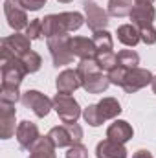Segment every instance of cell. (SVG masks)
I'll return each mask as SVG.
<instances>
[{
	"label": "cell",
	"instance_id": "31",
	"mask_svg": "<svg viewBox=\"0 0 156 158\" xmlns=\"http://www.w3.org/2000/svg\"><path fill=\"white\" fill-rule=\"evenodd\" d=\"M66 158H88V149H86L81 142H79V143H74L72 147H68Z\"/></svg>",
	"mask_w": 156,
	"mask_h": 158
},
{
	"label": "cell",
	"instance_id": "1",
	"mask_svg": "<svg viewBox=\"0 0 156 158\" xmlns=\"http://www.w3.org/2000/svg\"><path fill=\"white\" fill-rule=\"evenodd\" d=\"M84 17L77 11H64L57 15H48L42 19V35L46 39L55 35H68L70 31H77L83 26Z\"/></svg>",
	"mask_w": 156,
	"mask_h": 158
},
{
	"label": "cell",
	"instance_id": "12",
	"mask_svg": "<svg viewBox=\"0 0 156 158\" xmlns=\"http://www.w3.org/2000/svg\"><path fill=\"white\" fill-rule=\"evenodd\" d=\"M129 17H130L132 24H134L138 30L153 26L154 17H156L153 2H138V4H134V7H132V11H130Z\"/></svg>",
	"mask_w": 156,
	"mask_h": 158
},
{
	"label": "cell",
	"instance_id": "20",
	"mask_svg": "<svg viewBox=\"0 0 156 158\" xmlns=\"http://www.w3.org/2000/svg\"><path fill=\"white\" fill-rule=\"evenodd\" d=\"M55 149L57 147L51 143V140L48 136H40V140L30 151L28 158H55Z\"/></svg>",
	"mask_w": 156,
	"mask_h": 158
},
{
	"label": "cell",
	"instance_id": "28",
	"mask_svg": "<svg viewBox=\"0 0 156 158\" xmlns=\"http://www.w3.org/2000/svg\"><path fill=\"white\" fill-rule=\"evenodd\" d=\"M24 35H28L31 40L40 39V37H42V19H33V20L28 24Z\"/></svg>",
	"mask_w": 156,
	"mask_h": 158
},
{
	"label": "cell",
	"instance_id": "36",
	"mask_svg": "<svg viewBox=\"0 0 156 158\" xmlns=\"http://www.w3.org/2000/svg\"><path fill=\"white\" fill-rule=\"evenodd\" d=\"M138 2H153V0H134V4H138Z\"/></svg>",
	"mask_w": 156,
	"mask_h": 158
},
{
	"label": "cell",
	"instance_id": "6",
	"mask_svg": "<svg viewBox=\"0 0 156 158\" xmlns=\"http://www.w3.org/2000/svg\"><path fill=\"white\" fill-rule=\"evenodd\" d=\"M22 105L26 109H31V112L37 118H46L50 114V110L53 109V99H50L48 96H44L39 90H28L22 94Z\"/></svg>",
	"mask_w": 156,
	"mask_h": 158
},
{
	"label": "cell",
	"instance_id": "13",
	"mask_svg": "<svg viewBox=\"0 0 156 158\" xmlns=\"http://www.w3.org/2000/svg\"><path fill=\"white\" fill-rule=\"evenodd\" d=\"M17 142L24 151H31L33 145L40 140V132L39 127L33 121H20L17 125Z\"/></svg>",
	"mask_w": 156,
	"mask_h": 158
},
{
	"label": "cell",
	"instance_id": "4",
	"mask_svg": "<svg viewBox=\"0 0 156 158\" xmlns=\"http://www.w3.org/2000/svg\"><path fill=\"white\" fill-rule=\"evenodd\" d=\"M70 35H55L48 39V50L51 55V61L55 66H66L72 64L74 53L70 50Z\"/></svg>",
	"mask_w": 156,
	"mask_h": 158
},
{
	"label": "cell",
	"instance_id": "11",
	"mask_svg": "<svg viewBox=\"0 0 156 158\" xmlns=\"http://www.w3.org/2000/svg\"><path fill=\"white\" fill-rule=\"evenodd\" d=\"M4 13H6L7 24L15 31H20V30L28 28V24H30L28 15H26V9L18 4V0H6L4 2Z\"/></svg>",
	"mask_w": 156,
	"mask_h": 158
},
{
	"label": "cell",
	"instance_id": "33",
	"mask_svg": "<svg viewBox=\"0 0 156 158\" xmlns=\"http://www.w3.org/2000/svg\"><path fill=\"white\" fill-rule=\"evenodd\" d=\"M18 4L26 11H39L40 7L46 4V0H18Z\"/></svg>",
	"mask_w": 156,
	"mask_h": 158
},
{
	"label": "cell",
	"instance_id": "35",
	"mask_svg": "<svg viewBox=\"0 0 156 158\" xmlns=\"http://www.w3.org/2000/svg\"><path fill=\"white\" fill-rule=\"evenodd\" d=\"M151 86H153V92L156 94V76L153 77V83H151Z\"/></svg>",
	"mask_w": 156,
	"mask_h": 158
},
{
	"label": "cell",
	"instance_id": "29",
	"mask_svg": "<svg viewBox=\"0 0 156 158\" xmlns=\"http://www.w3.org/2000/svg\"><path fill=\"white\" fill-rule=\"evenodd\" d=\"M127 70H129V68L119 66V64H117L116 68H112V70L109 72V81H110V85L121 86V85H123V79H125V76H127Z\"/></svg>",
	"mask_w": 156,
	"mask_h": 158
},
{
	"label": "cell",
	"instance_id": "5",
	"mask_svg": "<svg viewBox=\"0 0 156 158\" xmlns=\"http://www.w3.org/2000/svg\"><path fill=\"white\" fill-rule=\"evenodd\" d=\"M53 109H55L57 116L61 118L63 123H76L79 116L83 114L79 103L70 94H59L57 92L55 98H53Z\"/></svg>",
	"mask_w": 156,
	"mask_h": 158
},
{
	"label": "cell",
	"instance_id": "7",
	"mask_svg": "<svg viewBox=\"0 0 156 158\" xmlns=\"http://www.w3.org/2000/svg\"><path fill=\"white\" fill-rule=\"evenodd\" d=\"M30 37L28 35H22V33H15V35H9V37H4L2 39V48H0V55L2 59H11V57H17L20 59L26 52H30Z\"/></svg>",
	"mask_w": 156,
	"mask_h": 158
},
{
	"label": "cell",
	"instance_id": "23",
	"mask_svg": "<svg viewBox=\"0 0 156 158\" xmlns=\"http://www.w3.org/2000/svg\"><path fill=\"white\" fill-rule=\"evenodd\" d=\"M132 7H134V6H132V0H109V9H107V13H109L110 17L121 19V17L130 15Z\"/></svg>",
	"mask_w": 156,
	"mask_h": 158
},
{
	"label": "cell",
	"instance_id": "24",
	"mask_svg": "<svg viewBox=\"0 0 156 158\" xmlns=\"http://www.w3.org/2000/svg\"><path fill=\"white\" fill-rule=\"evenodd\" d=\"M117 64L125 68H138L140 64V55L134 50H121L117 53Z\"/></svg>",
	"mask_w": 156,
	"mask_h": 158
},
{
	"label": "cell",
	"instance_id": "15",
	"mask_svg": "<svg viewBox=\"0 0 156 158\" xmlns=\"http://www.w3.org/2000/svg\"><path fill=\"white\" fill-rule=\"evenodd\" d=\"M70 50H72L74 57H79L81 61L83 59H96V55H97L94 40L88 39V37H72L70 39Z\"/></svg>",
	"mask_w": 156,
	"mask_h": 158
},
{
	"label": "cell",
	"instance_id": "22",
	"mask_svg": "<svg viewBox=\"0 0 156 158\" xmlns=\"http://www.w3.org/2000/svg\"><path fill=\"white\" fill-rule=\"evenodd\" d=\"M92 40H94V44H96V50H97V53H107V52H112V48H114L112 35H110L107 30L94 31Z\"/></svg>",
	"mask_w": 156,
	"mask_h": 158
},
{
	"label": "cell",
	"instance_id": "14",
	"mask_svg": "<svg viewBox=\"0 0 156 158\" xmlns=\"http://www.w3.org/2000/svg\"><path fill=\"white\" fill-rule=\"evenodd\" d=\"M15 105L11 103H0V138L2 140H9L13 134H17L15 129Z\"/></svg>",
	"mask_w": 156,
	"mask_h": 158
},
{
	"label": "cell",
	"instance_id": "19",
	"mask_svg": "<svg viewBox=\"0 0 156 158\" xmlns=\"http://www.w3.org/2000/svg\"><path fill=\"white\" fill-rule=\"evenodd\" d=\"M96 110H97L99 119L105 123L107 119H114L116 116H119L123 109H121L117 99H114V98H103L99 103H96Z\"/></svg>",
	"mask_w": 156,
	"mask_h": 158
},
{
	"label": "cell",
	"instance_id": "9",
	"mask_svg": "<svg viewBox=\"0 0 156 158\" xmlns=\"http://www.w3.org/2000/svg\"><path fill=\"white\" fill-rule=\"evenodd\" d=\"M153 74L149 72V70H145V68H129L127 70V76L123 79V85H121V88L127 92V94H134V92H138V90H142L143 86H147V85H151L153 83Z\"/></svg>",
	"mask_w": 156,
	"mask_h": 158
},
{
	"label": "cell",
	"instance_id": "30",
	"mask_svg": "<svg viewBox=\"0 0 156 158\" xmlns=\"http://www.w3.org/2000/svg\"><path fill=\"white\" fill-rule=\"evenodd\" d=\"M83 118H84V121L88 123V125H92V127H99L103 121L99 119V116H97V110H96V105H88L84 110H83Z\"/></svg>",
	"mask_w": 156,
	"mask_h": 158
},
{
	"label": "cell",
	"instance_id": "34",
	"mask_svg": "<svg viewBox=\"0 0 156 158\" xmlns=\"http://www.w3.org/2000/svg\"><path fill=\"white\" fill-rule=\"evenodd\" d=\"M132 158H153V155L147 151V149H140V151H136L134 153V156Z\"/></svg>",
	"mask_w": 156,
	"mask_h": 158
},
{
	"label": "cell",
	"instance_id": "32",
	"mask_svg": "<svg viewBox=\"0 0 156 158\" xmlns=\"http://www.w3.org/2000/svg\"><path fill=\"white\" fill-rule=\"evenodd\" d=\"M140 39L143 40L145 44H156V28L149 26V28H142L140 30Z\"/></svg>",
	"mask_w": 156,
	"mask_h": 158
},
{
	"label": "cell",
	"instance_id": "10",
	"mask_svg": "<svg viewBox=\"0 0 156 158\" xmlns=\"http://www.w3.org/2000/svg\"><path fill=\"white\" fill-rule=\"evenodd\" d=\"M83 9H84V20H86V24H88V28L92 31H99V30L107 28V24H109V13L103 7H99L92 0H84L83 2Z\"/></svg>",
	"mask_w": 156,
	"mask_h": 158
},
{
	"label": "cell",
	"instance_id": "8",
	"mask_svg": "<svg viewBox=\"0 0 156 158\" xmlns=\"http://www.w3.org/2000/svg\"><path fill=\"white\" fill-rule=\"evenodd\" d=\"M26 74H28V70H26V66L22 64L20 59H17V57L2 59V85L20 86Z\"/></svg>",
	"mask_w": 156,
	"mask_h": 158
},
{
	"label": "cell",
	"instance_id": "26",
	"mask_svg": "<svg viewBox=\"0 0 156 158\" xmlns=\"http://www.w3.org/2000/svg\"><path fill=\"white\" fill-rule=\"evenodd\" d=\"M20 61H22V64L26 66L28 74H35V72L40 68V64H42V59H40V55L37 53V52H33V50L26 52V53L20 57Z\"/></svg>",
	"mask_w": 156,
	"mask_h": 158
},
{
	"label": "cell",
	"instance_id": "3",
	"mask_svg": "<svg viewBox=\"0 0 156 158\" xmlns=\"http://www.w3.org/2000/svg\"><path fill=\"white\" fill-rule=\"evenodd\" d=\"M48 138L55 147H72L74 143H79L83 140V129L76 123H64L59 127H53L48 132Z\"/></svg>",
	"mask_w": 156,
	"mask_h": 158
},
{
	"label": "cell",
	"instance_id": "2",
	"mask_svg": "<svg viewBox=\"0 0 156 158\" xmlns=\"http://www.w3.org/2000/svg\"><path fill=\"white\" fill-rule=\"evenodd\" d=\"M77 76L81 79V86L88 94H101L109 88V76H103V70L97 66L96 59H83L77 64Z\"/></svg>",
	"mask_w": 156,
	"mask_h": 158
},
{
	"label": "cell",
	"instance_id": "27",
	"mask_svg": "<svg viewBox=\"0 0 156 158\" xmlns=\"http://www.w3.org/2000/svg\"><path fill=\"white\" fill-rule=\"evenodd\" d=\"M96 63H97V66H99L101 70L110 72L112 68H116V66H117V55L114 53V52L97 53V55H96Z\"/></svg>",
	"mask_w": 156,
	"mask_h": 158
},
{
	"label": "cell",
	"instance_id": "37",
	"mask_svg": "<svg viewBox=\"0 0 156 158\" xmlns=\"http://www.w3.org/2000/svg\"><path fill=\"white\" fill-rule=\"evenodd\" d=\"M59 2H63V4H68V2H72V0H59Z\"/></svg>",
	"mask_w": 156,
	"mask_h": 158
},
{
	"label": "cell",
	"instance_id": "25",
	"mask_svg": "<svg viewBox=\"0 0 156 158\" xmlns=\"http://www.w3.org/2000/svg\"><path fill=\"white\" fill-rule=\"evenodd\" d=\"M18 99H22V94H20L18 86L2 85V88H0V103H11V105H15Z\"/></svg>",
	"mask_w": 156,
	"mask_h": 158
},
{
	"label": "cell",
	"instance_id": "21",
	"mask_svg": "<svg viewBox=\"0 0 156 158\" xmlns=\"http://www.w3.org/2000/svg\"><path fill=\"white\" fill-rule=\"evenodd\" d=\"M116 35H117V40L121 44H125V46H136L142 40L140 39V30L134 24H123V26H119Z\"/></svg>",
	"mask_w": 156,
	"mask_h": 158
},
{
	"label": "cell",
	"instance_id": "16",
	"mask_svg": "<svg viewBox=\"0 0 156 158\" xmlns=\"http://www.w3.org/2000/svg\"><path fill=\"white\" fill-rule=\"evenodd\" d=\"M55 86L59 94H74L81 86V79L77 76V70H63L57 79H55Z\"/></svg>",
	"mask_w": 156,
	"mask_h": 158
},
{
	"label": "cell",
	"instance_id": "18",
	"mask_svg": "<svg viewBox=\"0 0 156 158\" xmlns=\"http://www.w3.org/2000/svg\"><path fill=\"white\" fill-rule=\"evenodd\" d=\"M132 134H134L132 127H130L127 121H123V119H116V121L110 123L109 129H107V138L114 140L117 143H127V142L132 138Z\"/></svg>",
	"mask_w": 156,
	"mask_h": 158
},
{
	"label": "cell",
	"instance_id": "17",
	"mask_svg": "<svg viewBox=\"0 0 156 158\" xmlns=\"http://www.w3.org/2000/svg\"><path fill=\"white\" fill-rule=\"evenodd\" d=\"M96 156L97 158H127L125 143H117L114 140L107 138L97 143L96 147Z\"/></svg>",
	"mask_w": 156,
	"mask_h": 158
}]
</instances>
